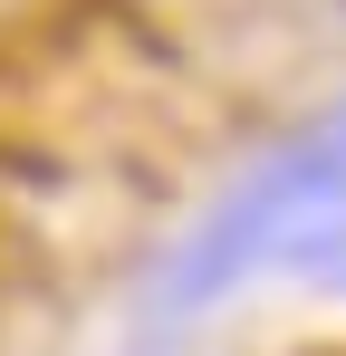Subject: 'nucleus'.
<instances>
[{"mask_svg": "<svg viewBox=\"0 0 346 356\" xmlns=\"http://www.w3.org/2000/svg\"><path fill=\"white\" fill-rule=\"evenodd\" d=\"M337 202H346V116H327L318 135L279 145L260 174H240L222 202L192 222V241L173 250L164 280H154V308H164V318L212 308L240 270H260L270 250H288L298 222H318V212H337Z\"/></svg>", "mask_w": 346, "mask_h": 356, "instance_id": "obj_1", "label": "nucleus"}, {"mask_svg": "<svg viewBox=\"0 0 346 356\" xmlns=\"http://www.w3.org/2000/svg\"><path fill=\"white\" fill-rule=\"evenodd\" d=\"M298 260L327 270V280H346V212H337V232H327V241H298Z\"/></svg>", "mask_w": 346, "mask_h": 356, "instance_id": "obj_2", "label": "nucleus"}]
</instances>
